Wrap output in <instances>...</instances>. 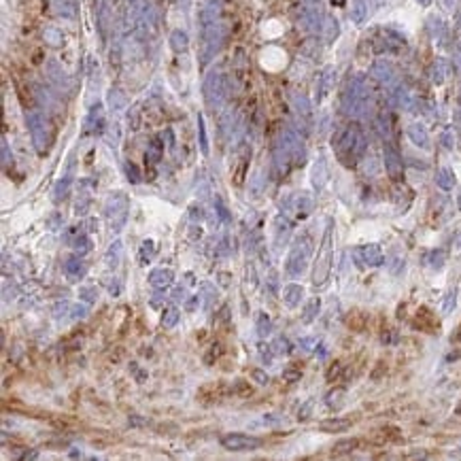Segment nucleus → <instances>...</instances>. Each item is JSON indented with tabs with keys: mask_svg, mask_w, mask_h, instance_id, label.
<instances>
[{
	"mask_svg": "<svg viewBox=\"0 0 461 461\" xmlns=\"http://www.w3.org/2000/svg\"><path fill=\"white\" fill-rule=\"evenodd\" d=\"M293 209H296L298 217H308L315 211V198L308 192H300L293 196Z\"/></svg>",
	"mask_w": 461,
	"mask_h": 461,
	"instance_id": "9b49d317",
	"label": "nucleus"
},
{
	"mask_svg": "<svg viewBox=\"0 0 461 461\" xmlns=\"http://www.w3.org/2000/svg\"><path fill=\"white\" fill-rule=\"evenodd\" d=\"M343 400H345V389H340V387L332 389V391L325 395V404H328V408H334V410L343 406Z\"/></svg>",
	"mask_w": 461,
	"mask_h": 461,
	"instance_id": "393cba45",
	"label": "nucleus"
},
{
	"mask_svg": "<svg viewBox=\"0 0 461 461\" xmlns=\"http://www.w3.org/2000/svg\"><path fill=\"white\" fill-rule=\"evenodd\" d=\"M102 285H105L107 291L113 298H117L119 293H121V281H119L117 276H102Z\"/></svg>",
	"mask_w": 461,
	"mask_h": 461,
	"instance_id": "c85d7f7f",
	"label": "nucleus"
},
{
	"mask_svg": "<svg viewBox=\"0 0 461 461\" xmlns=\"http://www.w3.org/2000/svg\"><path fill=\"white\" fill-rule=\"evenodd\" d=\"M272 345H259V357H261V361H266L270 363L272 361Z\"/></svg>",
	"mask_w": 461,
	"mask_h": 461,
	"instance_id": "a19ab883",
	"label": "nucleus"
},
{
	"mask_svg": "<svg viewBox=\"0 0 461 461\" xmlns=\"http://www.w3.org/2000/svg\"><path fill=\"white\" fill-rule=\"evenodd\" d=\"M172 41H174V47H177V49H179V47H185V41H187V38H185V34L177 32V34L172 36Z\"/></svg>",
	"mask_w": 461,
	"mask_h": 461,
	"instance_id": "3c124183",
	"label": "nucleus"
},
{
	"mask_svg": "<svg viewBox=\"0 0 461 461\" xmlns=\"http://www.w3.org/2000/svg\"><path fill=\"white\" fill-rule=\"evenodd\" d=\"M332 266H334V221L328 219V228L323 232L321 247H319V253H317V259L313 266V287L315 289H323L328 285Z\"/></svg>",
	"mask_w": 461,
	"mask_h": 461,
	"instance_id": "f257e3e1",
	"label": "nucleus"
},
{
	"mask_svg": "<svg viewBox=\"0 0 461 461\" xmlns=\"http://www.w3.org/2000/svg\"><path fill=\"white\" fill-rule=\"evenodd\" d=\"M244 283H247L249 289H255L257 274H255V266H253V264H247V270H244Z\"/></svg>",
	"mask_w": 461,
	"mask_h": 461,
	"instance_id": "f704fd0d",
	"label": "nucleus"
},
{
	"mask_svg": "<svg viewBox=\"0 0 461 461\" xmlns=\"http://www.w3.org/2000/svg\"><path fill=\"white\" fill-rule=\"evenodd\" d=\"M311 251H313V242L311 238L306 234L298 236L296 240H293L291 249H289V255H287V261H285V270H287V274L293 276V279H298V276L304 274V270L308 266V259H311Z\"/></svg>",
	"mask_w": 461,
	"mask_h": 461,
	"instance_id": "7ed1b4c3",
	"label": "nucleus"
},
{
	"mask_svg": "<svg viewBox=\"0 0 461 461\" xmlns=\"http://www.w3.org/2000/svg\"><path fill=\"white\" fill-rule=\"evenodd\" d=\"M351 427V421L343 419V417H332V419H325L319 423V429L323 434H343Z\"/></svg>",
	"mask_w": 461,
	"mask_h": 461,
	"instance_id": "f8f14e48",
	"label": "nucleus"
},
{
	"mask_svg": "<svg viewBox=\"0 0 461 461\" xmlns=\"http://www.w3.org/2000/svg\"><path fill=\"white\" fill-rule=\"evenodd\" d=\"M189 217H192L194 221H200V219L204 217V211H202V206H200V204H198V206L194 204L192 209H189Z\"/></svg>",
	"mask_w": 461,
	"mask_h": 461,
	"instance_id": "49530a36",
	"label": "nucleus"
},
{
	"mask_svg": "<svg viewBox=\"0 0 461 461\" xmlns=\"http://www.w3.org/2000/svg\"><path fill=\"white\" fill-rule=\"evenodd\" d=\"M272 351L276 355H289L291 353V343L285 336H276L272 340Z\"/></svg>",
	"mask_w": 461,
	"mask_h": 461,
	"instance_id": "c756f323",
	"label": "nucleus"
},
{
	"mask_svg": "<svg viewBox=\"0 0 461 461\" xmlns=\"http://www.w3.org/2000/svg\"><path fill=\"white\" fill-rule=\"evenodd\" d=\"M79 298L87 302V304H94V302H98L100 291L96 285H83V287H79Z\"/></svg>",
	"mask_w": 461,
	"mask_h": 461,
	"instance_id": "b1692460",
	"label": "nucleus"
},
{
	"mask_svg": "<svg viewBox=\"0 0 461 461\" xmlns=\"http://www.w3.org/2000/svg\"><path fill=\"white\" fill-rule=\"evenodd\" d=\"M300 348H304V351H313V348L319 346V343H317V338H300Z\"/></svg>",
	"mask_w": 461,
	"mask_h": 461,
	"instance_id": "37998d69",
	"label": "nucleus"
},
{
	"mask_svg": "<svg viewBox=\"0 0 461 461\" xmlns=\"http://www.w3.org/2000/svg\"><path fill=\"white\" fill-rule=\"evenodd\" d=\"M232 393H242V395H249L251 393V389H249V385L244 383V380H234V385H232Z\"/></svg>",
	"mask_w": 461,
	"mask_h": 461,
	"instance_id": "79ce46f5",
	"label": "nucleus"
},
{
	"mask_svg": "<svg viewBox=\"0 0 461 461\" xmlns=\"http://www.w3.org/2000/svg\"><path fill=\"white\" fill-rule=\"evenodd\" d=\"M251 378H253V383H257V385H268L270 383L268 372L261 370V368H253L251 370Z\"/></svg>",
	"mask_w": 461,
	"mask_h": 461,
	"instance_id": "c9c22d12",
	"label": "nucleus"
},
{
	"mask_svg": "<svg viewBox=\"0 0 461 461\" xmlns=\"http://www.w3.org/2000/svg\"><path fill=\"white\" fill-rule=\"evenodd\" d=\"M125 174H128V181L130 183H138L140 181V172L134 164H125Z\"/></svg>",
	"mask_w": 461,
	"mask_h": 461,
	"instance_id": "ea45409f",
	"label": "nucleus"
},
{
	"mask_svg": "<svg viewBox=\"0 0 461 461\" xmlns=\"http://www.w3.org/2000/svg\"><path fill=\"white\" fill-rule=\"evenodd\" d=\"M47 38L51 41V45H60V43H58L60 36H58V32H55V30H49V32H47Z\"/></svg>",
	"mask_w": 461,
	"mask_h": 461,
	"instance_id": "6e6d98bb",
	"label": "nucleus"
},
{
	"mask_svg": "<svg viewBox=\"0 0 461 461\" xmlns=\"http://www.w3.org/2000/svg\"><path fill=\"white\" fill-rule=\"evenodd\" d=\"M64 274H66V279L70 283H79V281H83L85 279V274H87V264L81 259V255H70L66 261H64Z\"/></svg>",
	"mask_w": 461,
	"mask_h": 461,
	"instance_id": "423d86ee",
	"label": "nucleus"
},
{
	"mask_svg": "<svg viewBox=\"0 0 461 461\" xmlns=\"http://www.w3.org/2000/svg\"><path fill=\"white\" fill-rule=\"evenodd\" d=\"M128 421H130V425H145V419H138V415H132Z\"/></svg>",
	"mask_w": 461,
	"mask_h": 461,
	"instance_id": "4d7b16f0",
	"label": "nucleus"
},
{
	"mask_svg": "<svg viewBox=\"0 0 461 461\" xmlns=\"http://www.w3.org/2000/svg\"><path fill=\"white\" fill-rule=\"evenodd\" d=\"M183 304H185V311L194 313L196 308H200V306H202V296H200V293H198V296H189L185 302H183Z\"/></svg>",
	"mask_w": 461,
	"mask_h": 461,
	"instance_id": "58836bf2",
	"label": "nucleus"
},
{
	"mask_svg": "<svg viewBox=\"0 0 461 461\" xmlns=\"http://www.w3.org/2000/svg\"><path fill=\"white\" fill-rule=\"evenodd\" d=\"M196 238H198V240L202 238V228L200 226H192V228H189V240H196Z\"/></svg>",
	"mask_w": 461,
	"mask_h": 461,
	"instance_id": "8fccbe9b",
	"label": "nucleus"
},
{
	"mask_svg": "<svg viewBox=\"0 0 461 461\" xmlns=\"http://www.w3.org/2000/svg\"><path fill=\"white\" fill-rule=\"evenodd\" d=\"M85 226H87V232H90V234L98 232V221L94 219V217H90V219H87V221H85Z\"/></svg>",
	"mask_w": 461,
	"mask_h": 461,
	"instance_id": "603ef678",
	"label": "nucleus"
},
{
	"mask_svg": "<svg viewBox=\"0 0 461 461\" xmlns=\"http://www.w3.org/2000/svg\"><path fill=\"white\" fill-rule=\"evenodd\" d=\"M410 136H412V140H415L419 147H427V134L421 130L419 125H412V128H410Z\"/></svg>",
	"mask_w": 461,
	"mask_h": 461,
	"instance_id": "72a5a7b5",
	"label": "nucleus"
},
{
	"mask_svg": "<svg viewBox=\"0 0 461 461\" xmlns=\"http://www.w3.org/2000/svg\"><path fill=\"white\" fill-rule=\"evenodd\" d=\"M264 189H266V183H264V179H261V174L257 172L249 183V196L251 198H259L261 194H264Z\"/></svg>",
	"mask_w": 461,
	"mask_h": 461,
	"instance_id": "cd10ccee",
	"label": "nucleus"
},
{
	"mask_svg": "<svg viewBox=\"0 0 461 461\" xmlns=\"http://www.w3.org/2000/svg\"><path fill=\"white\" fill-rule=\"evenodd\" d=\"M255 325H257V334H259V338H266L272 334V321H270V317L268 313H257V319H255Z\"/></svg>",
	"mask_w": 461,
	"mask_h": 461,
	"instance_id": "4be33fe9",
	"label": "nucleus"
},
{
	"mask_svg": "<svg viewBox=\"0 0 461 461\" xmlns=\"http://www.w3.org/2000/svg\"><path fill=\"white\" fill-rule=\"evenodd\" d=\"M90 315V308H87V302L85 304H70V319L73 321H79V319H85V317Z\"/></svg>",
	"mask_w": 461,
	"mask_h": 461,
	"instance_id": "2f4dec72",
	"label": "nucleus"
},
{
	"mask_svg": "<svg viewBox=\"0 0 461 461\" xmlns=\"http://www.w3.org/2000/svg\"><path fill=\"white\" fill-rule=\"evenodd\" d=\"M138 255H140V261H142V264H149V261L155 257V242L151 240V238H147V240L140 242Z\"/></svg>",
	"mask_w": 461,
	"mask_h": 461,
	"instance_id": "a878e982",
	"label": "nucleus"
},
{
	"mask_svg": "<svg viewBox=\"0 0 461 461\" xmlns=\"http://www.w3.org/2000/svg\"><path fill=\"white\" fill-rule=\"evenodd\" d=\"M70 244H73V251L77 253V255H81V257L87 255V253L92 251V247H94V244H92V238L87 236V234H79Z\"/></svg>",
	"mask_w": 461,
	"mask_h": 461,
	"instance_id": "6ab92c4d",
	"label": "nucleus"
},
{
	"mask_svg": "<svg viewBox=\"0 0 461 461\" xmlns=\"http://www.w3.org/2000/svg\"><path fill=\"white\" fill-rule=\"evenodd\" d=\"M200 296H202V308L204 311H211V308L215 306V302H217V298H219V293H217V289H215L213 283L204 281L200 285Z\"/></svg>",
	"mask_w": 461,
	"mask_h": 461,
	"instance_id": "f3484780",
	"label": "nucleus"
},
{
	"mask_svg": "<svg viewBox=\"0 0 461 461\" xmlns=\"http://www.w3.org/2000/svg\"><path fill=\"white\" fill-rule=\"evenodd\" d=\"M302 378V372L298 368H285L283 370V380L285 383H298Z\"/></svg>",
	"mask_w": 461,
	"mask_h": 461,
	"instance_id": "4c0bfd02",
	"label": "nucleus"
},
{
	"mask_svg": "<svg viewBox=\"0 0 461 461\" xmlns=\"http://www.w3.org/2000/svg\"><path fill=\"white\" fill-rule=\"evenodd\" d=\"M385 168L389 172V179H393V181H400L402 179V174H404V166H402V160L397 157L393 151H385Z\"/></svg>",
	"mask_w": 461,
	"mask_h": 461,
	"instance_id": "ddd939ff",
	"label": "nucleus"
},
{
	"mask_svg": "<svg viewBox=\"0 0 461 461\" xmlns=\"http://www.w3.org/2000/svg\"><path fill=\"white\" fill-rule=\"evenodd\" d=\"M455 247H457V249L461 251V234H459V236L455 238Z\"/></svg>",
	"mask_w": 461,
	"mask_h": 461,
	"instance_id": "052dcab7",
	"label": "nucleus"
},
{
	"mask_svg": "<svg viewBox=\"0 0 461 461\" xmlns=\"http://www.w3.org/2000/svg\"><path fill=\"white\" fill-rule=\"evenodd\" d=\"M221 447L226 451H232V453H244V451H255L261 447V440L255 438V436H247V434H240V432H234V434H226L221 438Z\"/></svg>",
	"mask_w": 461,
	"mask_h": 461,
	"instance_id": "20e7f679",
	"label": "nucleus"
},
{
	"mask_svg": "<svg viewBox=\"0 0 461 461\" xmlns=\"http://www.w3.org/2000/svg\"><path fill=\"white\" fill-rule=\"evenodd\" d=\"M66 315H70V304L68 302H58V304L53 306V317L60 321V319H64Z\"/></svg>",
	"mask_w": 461,
	"mask_h": 461,
	"instance_id": "e433bc0d",
	"label": "nucleus"
},
{
	"mask_svg": "<svg viewBox=\"0 0 461 461\" xmlns=\"http://www.w3.org/2000/svg\"><path fill=\"white\" fill-rule=\"evenodd\" d=\"M291 236V221L285 215L274 217V249H283Z\"/></svg>",
	"mask_w": 461,
	"mask_h": 461,
	"instance_id": "6e6552de",
	"label": "nucleus"
},
{
	"mask_svg": "<svg viewBox=\"0 0 461 461\" xmlns=\"http://www.w3.org/2000/svg\"><path fill=\"white\" fill-rule=\"evenodd\" d=\"M340 372H343V363H334L332 368L328 370V380H334V378L340 374Z\"/></svg>",
	"mask_w": 461,
	"mask_h": 461,
	"instance_id": "09e8293b",
	"label": "nucleus"
},
{
	"mask_svg": "<svg viewBox=\"0 0 461 461\" xmlns=\"http://www.w3.org/2000/svg\"><path fill=\"white\" fill-rule=\"evenodd\" d=\"M321 311V300L319 298H311L306 302V306H304V311H302V323H313L317 319V315H319Z\"/></svg>",
	"mask_w": 461,
	"mask_h": 461,
	"instance_id": "a211bd4d",
	"label": "nucleus"
},
{
	"mask_svg": "<svg viewBox=\"0 0 461 461\" xmlns=\"http://www.w3.org/2000/svg\"><path fill=\"white\" fill-rule=\"evenodd\" d=\"M357 447H359V440L357 438H345V440H338L336 444H334V453L336 455H346V453H353Z\"/></svg>",
	"mask_w": 461,
	"mask_h": 461,
	"instance_id": "5701e85b",
	"label": "nucleus"
},
{
	"mask_svg": "<svg viewBox=\"0 0 461 461\" xmlns=\"http://www.w3.org/2000/svg\"><path fill=\"white\" fill-rule=\"evenodd\" d=\"M96 192V185L92 181H81V189L77 194V202H75V213L79 217H83L92 204V194Z\"/></svg>",
	"mask_w": 461,
	"mask_h": 461,
	"instance_id": "1a4fd4ad",
	"label": "nucleus"
},
{
	"mask_svg": "<svg viewBox=\"0 0 461 461\" xmlns=\"http://www.w3.org/2000/svg\"><path fill=\"white\" fill-rule=\"evenodd\" d=\"M217 279H219V283L224 285V287H228L230 281H232V276H230L228 272H219V274H217Z\"/></svg>",
	"mask_w": 461,
	"mask_h": 461,
	"instance_id": "864d4df0",
	"label": "nucleus"
},
{
	"mask_svg": "<svg viewBox=\"0 0 461 461\" xmlns=\"http://www.w3.org/2000/svg\"><path fill=\"white\" fill-rule=\"evenodd\" d=\"M302 298H304V287H302V285L289 283L287 287L283 289V302H285V306L296 308V306H300Z\"/></svg>",
	"mask_w": 461,
	"mask_h": 461,
	"instance_id": "4468645a",
	"label": "nucleus"
},
{
	"mask_svg": "<svg viewBox=\"0 0 461 461\" xmlns=\"http://www.w3.org/2000/svg\"><path fill=\"white\" fill-rule=\"evenodd\" d=\"M164 300H166V298H162L160 293H157V296H153V300H151V306H153V308H157V306H160Z\"/></svg>",
	"mask_w": 461,
	"mask_h": 461,
	"instance_id": "13d9d810",
	"label": "nucleus"
},
{
	"mask_svg": "<svg viewBox=\"0 0 461 461\" xmlns=\"http://www.w3.org/2000/svg\"><path fill=\"white\" fill-rule=\"evenodd\" d=\"M2 160H4V164H9V149H6V145L2 147Z\"/></svg>",
	"mask_w": 461,
	"mask_h": 461,
	"instance_id": "bf43d9fd",
	"label": "nucleus"
},
{
	"mask_svg": "<svg viewBox=\"0 0 461 461\" xmlns=\"http://www.w3.org/2000/svg\"><path fill=\"white\" fill-rule=\"evenodd\" d=\"M213 204H215V213H217V217L224 221V224H230V221H232V217H230V213H228V209L224 206V202H221L219 198H215Z\"/></svg>",
	"mask_w": 461,
	"mask_h": 461,
	"instance_id": "473e14b6",
	"label": "nucleus"
},
{
	"mask_svg": "<svg viewBox=\"0 0 461 461\" xmlns=\"http://www.w3.org/2000/svg\"><path fill=\"white\" fill-rule=\"evenodd\" d=\"M436 183H438L440 189L449 192V189L455 187V174H453V170H449V168H440L438 174H436Z\"/></svg>",
	"mask_w": 461,
	"mask_h": 461,
	"instance_id": "aec40b11",
	"label": "nucleus"
},
{
	"mask_svg": "<svg viewBox=\"0 0 461 461\" xmlns=\"http://www.w3.org/2000/svg\"><path fill=\"white\" fill-rule=\"evenodd\" d=\"M179 319H181L179 311H177V308H172V306H170V308H166L164 315H162V325H164L166 330H172L174 325L179 323Z\"/></svg>",
	"mask_w": 461,
	"mask_h": 461,
	"instance_id": "bb28decb",
	"label": "nucleus"
},
{
	"mask_svg": "<svg viewBox=\"0 0 461 461\" xmlns=\"http://www.w3.org/2000/svg\"><path fill=\"white\" fill-rule=\"evenodd\" d=\"M130 370H132V374L134 376H136V380H138V383H142V380H145L147 378V372H142V370H138V363H130Z\"/></svg>",
	"mask_w": 461,
	"mask_h": 461,
	"instance_id": "de8ad7c7",
	"label": "nucleus"
},
{
	"mask_svg": "<svg viewBox=\"0 0 461 461\" xmlns=\"http://www.w3.org/2000/svg\"><path fill=\"white\" fill-rule=\"evenodd\" d=\"M70 187H73V166H68L66 174H64V177H62V179L53 185V192H51L53 202H55V204H60V202L64 200V198L70 194Z\"/></svg>",
	"mask_w": 461,
	"mask_h": 461,
	"instance_id": "9d476101",
	"label": "nucleus"
},
{
	"mask_svg": "<svg viewBox=\"0 0 461 461\" xmlns=\"http://www.w3.org/2000/svg\"><path fill=\"white\" fill-rule=\"evenodd\" d=\"M311 181H313L315 192H321V189L325 187V183H328V166H325V160H323V157L313 166Z\"/></svg>",
	"mask_w": 461,
	"mask_h": 461,
	"instance_id": "dca6fc26",
	"label": "nucleus"
},
{
	"mask_svg": "<svg viewBox=\"0 0 461 461\" xmlns=\"http://www.w3.org/2000/svg\"><path fill=\"white\" fill-rule=\"evenodd\" d=\"M311 408H313V400H308V402L304 404V406L300 408L298 419H300V421H306V419H308V415H311Z\"/></svg>",
	"mask_w": 461,
	"mask_h": 461,
	"instance_id": "a18cd8bd",
	"label": "nucleus"
},
{
	"mask_svg": "<svg viewBox=\"0 0 461 461\" xmlns=\"http://www.w3.org/2000/svg\"><path fill=\"white\" fill-rule=\"evenodd\" d=\"M121 253H123V242L119 240H113L109 244V249H107V253H105V264H107V268H111V270H115L117 266H119V261H121Z\"/></svg>",
	"mask_w": 461,
	"mask_h": 461,
	"instance_id": "2eb2a0df",
	"label": "nucleus"
},
{
	"mask_svg": "<svg viewBox=\"0 0 461 461\" xmlns=\"http://www.w3.org/2000/svg\"><path fill=\"white\" fill-rule=\"evenodd\" d=\"M427 264H429V268H432V270L444 268V264H447V251H442V249L429 251L427 253Z\"/></svg>",
	"mask_w": 461,
	"mask_h": 461,
	"instance_id": "412c9836",
	"label": "nucleus"
},
{
	"mask_svg": "<svg viewBox=\"0 0 461 461\" xmlns=\"http://www.w3.org/2000/svg\"><path fill=\"white\" fill-rule=\"evenodd\" d=\"M105 219L109 228L113 230V232H121L125 221H128V213H130V200L128 196L123 192H111L105 200Z\"/></svg>",
	"mask_w": 461,
	"mask_h": 461,
	"instance_id": "f03ea898",
	"label": "nucleus"
},
{
	"mask_svg": "<svg viewBox=\"0 0 461 461\" xmlns=\"http://www.w3.org/2000/svg\"><path fill=\"white\" fill-rule=\"evenodd\" d=\"M353 259L359 268H365V266L378 268V266H383V261H385L383 251H380L378 244H363V247L353 249Z\"/></svg>",
	"mask_w": 461,
	"mask_h": 461,
	"instance_id": "39448f33",
	"label": "nucleus"
},
{
	"mask_svg": "<svg viewBox=\"0 0 461 461\" xmlns=\"http://www.w3.org/2000/svg\"><path fill=\"white\" fill-rule=\"evenodd\" d=\"M147 281H149V285H151L153 289L164 291V289H168L170 285L174 283V272H172L170 268H153V270L149 272Z\"/></svg>",
	"mask_w": 461,
	"mask_h": 461,
	"instance_id": "0eeeda50",
	"label": "nucleus"
},
{
	"mask_svg": "<svg viewBox=\"0 0 461 461\" xmlns=\"http://www.w3.org/2000/svg\"><path fill=\"white\" fill-rule=\"evenodd\" d=\"M172 300H174V302H185V300H187V289L183 287V285H181V287H174Z\"/></svg>",
	"mask_w": 461,
	"mask_h": 461,
	"instance_id": "c03bdc74",
	"label": "nucleus"
},
{
	"mask_svg": "<svg viewBox=\"0 0 461 461\" xmlns=\"http://www.w3.org/2000/svg\"><path fill=\"white\" fill-rule=\"evenodd\" d=\"M455 415H461V402L457 404V408H455Z\"/></svg>",
	"mask_w": 461,
	"mask_h": 461,
	"instance_id": "e2e57ef3",
	"label": "nucleus"
},
{
	"mask_svg": "<svg viewBox=\"0 0 461 461\" xmlns=\"http://www.w3.org/2000/svg\"><path fill=\"white\" fill-rule=\"evenodd\" d=\"M457 209L461 211V192H459V196H457Z\"/></svg>",
	"mask_w": 461,
	"mask_h": 461,
	"instance_id": "680f3d73",
	"label": "nucleus"
},
{
	"mask_svg": "<svg viewBox=\"0 0 461 461\" xmlns=\"http://www.w3.org/2000/svg\"><path fill=\"white\" fill-rule=\"evenodd\" d=\"M47 224H49V228H53V230H55V228H58V226L62 224V217H60V215H53V217H51L49 221H47Z\"/></svg>",
	"mask_w": 461,
	"mask_h": 461,
	"instance_id": "5fc2aeb1",
	"label": "nucleus"
},
{
	"mask_svg": "<svg viewBox=\"0 0 461 461\" xmlns=\"http://www.w3.org/2000/svg\"><path fill=\"white\" fill-rule=\"evenodd\" d=\"M455 304H457V289H449V293L444 296L442 313H444V315H451L453 311H455Z\"/></svg>",
	"mask_w": 461,
	"mask_h": 461,
	"instance_id": "7c9ffc66",
	"label": "nucleus"
}]
</instances>
